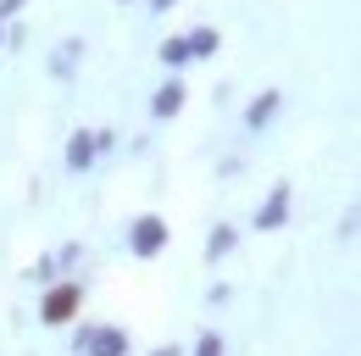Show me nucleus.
<instances>
[{"label": "nucleus", "mask_w": 361, "mask_h": 356, "mask_svg": "<svg viewBox=\"0 0 361 356\" xmlns=\"http://www.w3.org/2000/svg\"><path fill=\"white\" fill-rule=\"evenodd\" d=\"M78 307H84V290H78V284H56L45 295V307H39V317H45V323H73Z\"/></svg>", "instance_id": "obj_1"}, {"label": "nucleus", "mask_w": 361, "mask_h": 356, "mask_svg": "<svg viewBox=\"0 0 361 356\" xmlns=\"http://www.w3.org/2000/svg\"><path fill=\"white\" fill-rule=\"evenodd\" d=\"M161 245H167V222L161 218H139L134 228H128V251H134V256H156Z\"/></svg>", "instance_id": "obj_2"}, {"label": "nucleus", "mask_w": 361, "mask_h": 356, "mask_svg": "<svg viewBox=\"0 0 361 356\" xmlns=\"http://www.w3.org/2000/svg\"><path fill=\"white\" fill-rule=\"evenodd\" d=\"M78 345L90 356H128V334H123V328H84Z\"/></svg>", "instance_id": "obj_3"}, {"label": "nucleus", "mask_w": 361, "mask_h": 356, "mask_svg": "<svg viewBox=\"0 0 361 356\" xmlns=\"http://www.w3.org/2000/svg\"><path fill=\"white\" fill-rule=\"evenodd\" d=\"M283 222H289V184H278L267 201H262V212H256V228H262V234L283 228Z\"/></svg>", "instance_id": "obj_4"}, {"label": "nucleus", "mask_w": 361, "mask_h": 356, "mask_svg": "<svg viewBox=\"0 0 361 356\" xmlns=\"http://www.w3.org/2000/svg\"><path fill=\"white\" fill-rule=\"evenodd\" d=\"M94 150H100V145H94V134H73V139H67V167H73V173H90Z\"/></svg>", "instance_id": "obj_5"}, {"label": "nucleus", "mask_w": 361, "mask_h": 356, "mask_svg": "<svg viewBox=\"0 0 361 356\" xmlns=\"http://www.w3.org/2000/svg\"><path fill=\"white\" fill-rule=\"evenodd\" d=\"M178 106H183V84H173V78L156 89V95H150V117H173Z\"/></svg>", "instance_id": "obj_6"}, {"label": "nucleus", "mask_w": 361, "mask_h": 356, "mask_svg": "<svg viewBox=\"0 0 361 356\" xmlns=\"http://www.w3.org/2000/svg\"><path fill=\"white\" fill-rule=\"evenodd\" d=\"M272 117H278V89H267L262 100H250V112H245V123H250V129H267Z\"/></svg>", "instance_id": "obj_7"}, {"label": "nucleus", "mask_w": 361, "mask_h": 356, "mask_svg": "<svg viewBox=\"0 0 361 356\" xmlns=\"http://www.w3.org/2000/svg\"><path fill=\"white\" fill-rule=\"evenodd\" d=\"M183 44H189V56H212L223 44V34L217 28H195V34H183Z\"/></svg>", "instance_id": "obj_8"}, {"label": "nucleus", "mask_w": 361, "mask_h": 356, "mask_svg": "<svg viewBox=\"0 0 361 356\" xmlns=\"http://www.w3.org/2000/svg\"><path fill=\"white\" fill-rule=\"evenodd\" d=\"M233 251V228H217L212 239H206V262H217V256H228Z\"/></svg>", "instance_id": "obj_9"}, {"label": "nucleus", "mask_w": 361, "mask_h": 356, "mask_svg": "<svg viewBox=\"0 0 361 356\" xmlns=\"http://www.w3.org/2000/svg\"><path fill=\"white\" fill-rule=\"evenodd\" d=\"M161 61H167V67H183V61H189V44H183V40H167V44H161Z\"/></svg>", "instance_id": "obj_10"}, {"label": "nucleus", "mask_w": 361, "mask_h": 356, "mask_svg": "<svg viewBox=\"0 0 361 356\" xmlns=\"http://www.w3.org/2000/svg\"><path fill=\"white\" fill-rule=\"evenodd\" d=\"M73 56H78V40H73L67 50H61V56H56V61H50V67H56V78H67V67H73Z\"/></svg>", "instance_id": "obj_11"}, {"label": "nucleus", "mask_w": 361, "mask_h": 356, "mask_svg": "<svg viewBox=\"0 0 361 356\" xmlns=\"http://www.w3.org/2000/svg\"><path fill=\"white\" fill-rule=\"evenodd\" d=\"M195 356H223V340H217V334H200V345H195Z\"/></svg>", "instance_id": "obj_12"}, {"label": "nucleus", "mask_w": 361, "mask_h": 356, "mask_svg": "<svg viewBox=\"0 0 361 356\" xmlns=\"http://www.w3.org/2000/svg\"><path fill=\"white\" fill-rule=\"evenodd\" d=\"M17 6H23V0H0V17H6V11H17Z\"/></svg>", "instance_id": "obj_13"}, {"label": "nucleus", "mask_w": 361, "mask_h": 356, "mask_svg": "<svg viewBox=\"0 0 361 356\" xmlns=\"http://www.w3.org/2000/svg\"><path fill=\"white\" fill-rule=\"evenodd\" d=\"M150 6H156V11H167V6H173V0H150Z\"/></svg>", "instance_id": "obj_14"}, {"label": "nucleus", "mask_w": 361, "mask_h": 356, "mask_svg": "<svg viewBox=\"0 0 361 356\" xmlns=\"http://www.w3.org/2000/svg\"><path fill=\"white\" fill-rule=\"evenodd\" d=\"M156 356H178V351H173V345H167V351H156Z\"/></svg>", "instance_id": "obj_15"}]
</instances>
